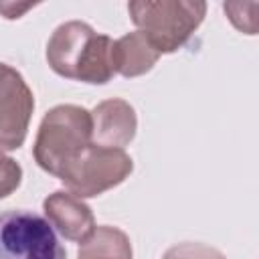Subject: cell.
I'll return each instance as SVG.
<instances>
[{
	"instance_id": "1",
	"label": "cell",
	"mask_w": 259,
	"mask_h": 259,
	"mask_svg": "<svg viewBox=\"0 0 259 259\" xmlns=\"http://www.w3.org/2000/svg\"><path fill=\"white\" fill-rule=\"evenodd\" d=\"M111 49V36L95 32L83 20H69L53 30L47 42V63L65 79L105 85L115 75Z\"/></svg>"
},
{
	"instance_id": "2",
	"label": "cell",
	"mask_w": 259,
	"mask_h": 259,
	"mask_svg": "<svg viewBox=\"0 0 259 259\" xmlns=\"http://www.w3.org/2000/svg\"><path fill=\"white\" fill-rule=\"evenodd\" d=\"M91 130V111L85 107L73 103L51 107L34 138V162L45 172L61 178L63 172L93 144Z\"/></svg>"
},
{
	"instance_id": "3",
	"label": "cell",
	"mask_w": 259,
	"mask_h": 259,
	"mask_svg": "<svg viewBox=\"0 0 259 259\" xmlns=\"http://www.w3.org/2000/svg\"><path fill=\"white\" fill-rule=\"evenodd\" d=\"M132 22L162 53H176L196 32L206 16L200 0H136L127 4Z\"/></svg>"
},
{
	"instance_id": "4",
	"label": "cell",
	"mask_w": 259,
	"mask_h": 259,
	"mask_svg": "<svg viewBox=\"0 0 259 259\" xmlns=\"http://www.w3.org/2000/svg\"><path fill=\"white\" fill-rule=\"evenodd\" d=\"M134 170V160L125 150L91 144L59 178L65 188L79 198H93L119 186Z\"/></svg>"
},
{
	"instance_id": "5",
	"label": "cell",
	"mask_w": 259,
	"mask_h": 259,
	"mask_svg": "<svg viewBox=\"0 0 259 259\" xmlns=\"http://www.w3.org/2000/svg\"><path fill=\"white\" fill-rule=\"evenodd\" d=\"M0 259H67L51 223L32 210L0 212Z\"/></svg>"
},
{
	"instance_id": "6",
	"label": "cell",
	"mask_w": 259,
	"mask_h": 259,
	"mask_svg": "<svg viewBox=\"0 0 259 259\" xmlns=\"http://www.w3.org/2000/svg\"><path fill=\"white\" fill-rule=\"evenodd\" d=\"M34 95L20 71L0 63V152L18 150L28 134Z\"/></svg>"
},
{
	"instance_id": "7",
	"label": "cell",
	"mask_w": 259,
	"mask_h": 259,
	"mask_svg": "<svg viewBox=\"0 0 259 259\" xmlns=\"http://www.w3.org/2000/svg\"><path fill=\"white\" fill-rule=\"evenodd\" d=\"M91 125V142L95 146L123 150L136 138L138 115L130 101L113 97L93 107Z\"/></svg>"
},
{
	"instance_id": "8",
	"label": "cell",
	"mask_w": 259,
	"mask_h": 259,
	"mask_svg": "<svg viewBox=\"0 0 259 259\" xmlns=\"http://www.w3.org/2000/svg\"><path fill=\"white\" fill-rule=\"evenodd\" d=\"M42 210L51 227L73 243H83L95 231L91 206L69 190H55L42 200Z\"/></svg>"
},
{
	"instance_id": "9",
	"label": "cell",
	"mask_w": 259,
	"mask_h": 259,
	"mask_svg": "<svg viewBox=\"0 0 259 259\" xmlns=\"http://www.w3.org/2000/svg\"><path fill=\"white\" fill-rule=\"evenodd\" d=\"M158 59H160V53L152 47V42L140 30L127 32L121 38L113 40L111 63H113L115 75H121L127 79L146 75L148 71L154 69Z\"/></svg>"
},
{
	"instance_id": "10",
	"label": "cell",
	"mask_w": 259,
	"mask_h": 259,
	"mask_svg": "<svg viewBox=\"0 0 259 259\" xmlns=\"http://www.w3.org/2000/svg\"><path fill=\"white\" fill-rule=\"evenodd\" d=\"M130 237L111 225L95 227V231L81 243L77 259H132Z\"/></svg>"
},
{
	"instance_id": "11",
	"label": "cell",
	"mask_w": 259,
	"mask_h": 259,
	"mask_svg": "<svg viewBox=\"0 0 259 259\" xmlns=\"http://www.w3.org/2000/svg\"><path fill=\"white\" fill-rule=\"evenodd\" d=\"M162 259H227V257L217 247L186 241V243H176V245L168 247L164 251Z\"/></svg>"
},
{
	"instance_id": "12",
	"label": "cell",
	"mask_w": 259,
	"mask_h": 259,
	"mask_svg": "<svg viewBox=\"0 0 259 259\" xmlns=\"http://www.w3.org/2000/svg\"><path fill=\"white\" fill-rule=\"evenodd\" d=\"M22 182V168L20 164L0 152V198L10 196Z\"/></svg>"
},
{
	"instance_id": "13",
	"label": "cell",
	"mask_w": 259,
	"mask_h": 259,
	"mask_svg": "<svg viewBox=\"0 0 259 259\" xmlns=\"http://www.w3.org/2000/svg\"><path fill=\"white\" fill-rule=\"evenodd\" d=\"M225 8V12L229 14V20L235 24V28H239L241 32H247V34H255V18H247V16H243V12H245V8L247 10H255L257 8V2H249V6L247 4H241V2H237V4H225L223 6Z\"/></svg>"
},
{
	"instance_id": "14",
	"label": "cell",
	"mask_w": 259,
	"mask_h": 259,
	"mask_svg": "<svg viewBox=\"0 0 259 259\" xmlns=\"http://www.w3.org/2000/svg\"><path fill=\"white\" fill-rule=\"evenodd\" d=\"M34 8V4H14V2H0V14L8 20L12 18H20L26 10Z\"/></svg>"
}]
</instances>
